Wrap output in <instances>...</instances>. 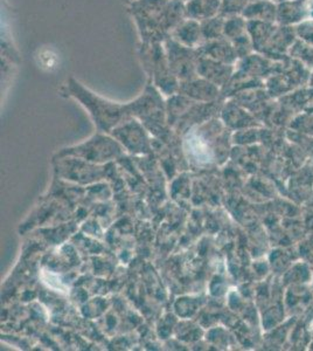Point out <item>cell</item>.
<instances>
[{
  "label": "cell",
  "mask_w": 313,
  "mask_h": 351,
  "mask_svg": "<svg viewBox=\"0 0 313 351\" xmlns=\"http://www.w3.org/2000/svg\"><path fill=\"white\" fill-rule=\"evenodd\" d=\"M131 12L144 40L155 44L183 23L186 8L183 0H136L131 4Z\"/></svg>",
  "instance_id": "1"
},
{
  "label": "cell",
  "mask_w": 313,
  "mask_h": 351,
  "mask_svg": "<svg viewBox=\"0 0 313 351\" xmlns=\"http://www.w3.org/2000/svg\"><path fill=\"white\" fill-rule=\"evenodd\" d=\"M167 60L170 68L177 71L181 75L190 76L197 67L198 52L180 44L175 39H167L166 41Z\"/></svg>",
  "instance_id": "2"
},
{
  "label": "cell",
  "mask_w": 313,
  "mask_h": 351,
  "mask_svg": "<svg viewBox=\"0 0 313 351\" xmlns=\"http://www.w3.org/2000/svg\"><path fill=\"white\" fill-rule=\"evenodd\" d=\"M173 36H175L173 38L175 40L185 45L187 47H197V45L200 43V39L203 38L201 25H199L195 19L183 21L178 27L173 29Z\"/></svg>",
  "instance_id": "3"
},
{
  "label": "cell",
  "mask_w": 313,
  "mask_h": 351,
  "mask_svg": "<svg viewBox=\"0 0 313 351\" xmlns=\"http://www.w3.org/2000/svg\"><path fill=\"white\" fill-rule=\"evenodd\" d=\"M221 0H190L187 3L186 16L190 19L206 21L216 14Z\"/></svg>",
  "instance_id": "4"
},
{
  "label": "cell",
  "mask_w": 313,
  "mask_h": 351,
  "mask_svg": "<svg viewBox=\"0 0 313 351\" xmlns=\"http://www.w3.org/2000/svg\"><path fill=\"white\" fill-rule=\"evenodd\" d=\"M198 56H207L210 59H214L216 61H223V62H231L234 60V53H233V48L230 47L228 43H223V41H210L203 46L197 49Z\"/></svg>",
  "instance_id": "5"
},
{
  "label": "cell",
  "mask_w": 313,
  "mask_h": 351,
  "mask_svg": "<svg viewBox=\"0 0 313 351\" xmlns=\"http://www.w3.org/2000/svg\"><path fill=\"white\" fill-rule=\"evenodd\" d=\"M221 19L222 18H210V19L203 21L201 32L206 40L220 39L221 32L223 31V26H225Z\"/></svg>",
  "instance_id": "6"
}]
</instances>
